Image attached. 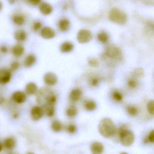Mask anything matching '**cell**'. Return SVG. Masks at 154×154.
Here are the masks:
<instances>
[{"instance_id": "6da1fadb", "label": "cell", "mask_w": 154, "mask_h": 154, "mask_svg": "<svg viewBox=\"0 0 154 154\" xmlns=\"http://www.w3.org/2000/svg\"><path fill=\"white\" fill-rule=\"evenodd\" d=\"M36 102L40 106L46 103L54 104L57 102V97L52 90L48 87H42L38 91L36 94Z\"/></svg>"}, {"instance_id": "7a4b0ae2", "label": "cell", "mask_w": 154, "mask_h": 154, "mask_svg": "<svg viewBox=\"0 0 154 154\" xmlns=\"http://www.w3.org/2000/svg\"><path fill=\"white\" fill-rule=\"evenodd\" d=\"M99 131L101 135L105 138L111 137L115 132V127L113 121L109 118L103 119L99 125Z\"/></svg>"}, {"instance_id": "3957f363", "label": "cell", "mask_w": 154, "mask_h": 154, "mask_svg": "<svg viewBox=\"0 0 154 154\" xmlns=\"http://www.w3.org/2000/svg\"><path fill=\"white\" fill-rule=\"evenodd\" d=\"M109 18L113 23L120 25H124L128 19L125 12L117 8H113L111 10L109 13Z\"/></svg>"}, {"instance_id": "277c9868", "label": "cell", "mask_w": 154, "mask_h": 154, "mask_svg": "<svg viewBox=\"0 0 154 154\" xmlns=\"http://www.w3.org/2000/svg\"><path fill=\"white\" fill-rule=\"evenodd\" d=\"M119 135L122 144L124 146H131L135 140L133 132L126 129V127L122 126L119 130Z\"/></svg>"}, {"instance_id": "5b68a950", "label": "cell", "mask_w": 154, "mask_h": 154, "mask_svg": "<svg viewBox=\"0 0 154 154\" xmlns=\"http://www.w3.org/2000/svg\"><path fill=\"white\" fill-rule=\"evenodd\" d=\"M104 56L111 59L120 60L122 58V54L119 48L113 45H111L106 48Z\"/></svg>"}, {"instance_id": "8992f818", "label": "cell", "mask_w": 154, "mask_h": 154, "mask_svg": "<svg viewBox=\"0 0 154 154\" xmlns=\"http://www.w3.org/2000/svg\"><path fill=\"white\" fill-rule=\"evenodd\" d=\"M93 38V35L90 30L82 29L78 32L77 39L81 44H85L90 42Z\"/></svg>"}, {"instance_id": "52a82bcc", "label": "cell", "mask_w": 154, "mask_h": 154, "mask_svg": "<svg viewBox=\"0 0 154 154\" xmlns=\"http://www.w3.org/2000/svg\"><path fill=\"white\" fill-rule=\"evenodd\" d=\"M12 77L10 69L2 67L0 68V85H6L10 82Z\"/></svg>"}, {"instance_id": "ba28073f", "label": "cell", "mask_w": 154, "mask_h": 154, "mask_svg": "<svg viewBox=\"0 0 154 154\" xmlns=\"http://www.w3.org/2000/svg\"><path fill=\"white\" fill-rule=\"evenodd\" d=\"M30 117L32 120L38 121L44 116V112L40 106H34L31 108L30 112Z\"/></svg>"}, {"instance_id": "9c48e42d", "label": "cell", "mask_w": 154, "mask_h": 154, "mask_svg": "<svg viewBox=\"0 0 154 154\" xmlns=\"http://www.w3.org/2000/svg\"><path fill=\"white\" fill-rule=\"evenodd\" d=\"M12 100L15 103L20 104L24 103L27 100V94L26 93L20 91L14 92L12 94Z\"/></svg>"}, {"instance_id": "30bf717a", "label": "cell", "mask_w": 154, "mask_h": 154, "mask_svg": "<svg viewBox=\"0 0 154 154\" xmlns=\"http://www.w3.org/2000/svg\"><path fill=\"white\" fill-rule=\"evenodd\" d=\"M44 82L48 86H54L57 82V77L56 75L52 72H47L44 75Z\"/></svg>"}, {"instance_id": "8fae6325", "label": "cell", "mask_w": 154, "mask_h": 154, "mask_svg": "<svg viewBox=\"0 0 154 154\" xmlns=\"http://www.w3.org/2000/svg\"><path fill=\"white\" fill-rule=\"evenodd\" d=\"M40 35L44 39H51L55 37L56 33L52 28L45 26L40 30Z\"/></svg>"}, {"instance_id": "7c38bea8", "label": "cell", "mask_w": 154, "mask_h": 154, "mask_svg": "<svg viewBox=\"0 0 154 154\" xmlns=\"http://www.w3.org/2000/svg\"><path fill=\"white\" fill-rule=\"evenodd\" d=\"M38 6L39 11L44 16H48L53 12V7L48 2H41Z\"/></svg>"}, {"instance_id": "4fadbf2b", "label": "cell", "mask_w": 154, "mask_h": 154, "mask_svg": "<svg viewBox=\"0 0 154 154\" xmlns=\"http://www.w3.org/2000/svg\"><path fill=\"white\" fill-rule=\"evenodd\" d=\"M11 20L14 25L17 26H21L26 23V19L25 16L20 13H16L11 17Z\"/></svg>"}, {"instance_id": "5bb4252c", "label": "cell", "mask_w": 154, "mask_h": 154, "mask_svg": "<svg viewBox=\"0 0 154 154\" xmlns=\"http://www.w3.org/2000/svg\"><path fill=\"white\" fill-rule=\"evenodd\" d=\"M25 48L20 44H17L14 45L11 49V54L13 56L17 58L22 57L25 53Z\"/></svg>"}, {"instance_id": "9a60e30c", "label": "cell", "mask_w": 154, "mask_h": 154, "mask_svg": "<svg viewBox=\"0 0 154 154\" xmlns=\"http://www.w3.org/2000/svg\"><path fill=\"white\" fill-rule=\"evenodd\" d=\"M25 90L26 94L30 96H33L36 94L38 89L36 84L33 82H30L26 85Z\"/></svg>"}, {"instance_id": "2e32d148", "label": "cell", "mask_w": 154, "mask_h": 154, "mask_svg": "<svg viewBox=\"0 0 154 154\" xmlns=\"http://www.w3.org/2000/svg\"><path fill=\"white\" fill-rule=\"evenodd\" d=\"M14 37L16 41L19 43H22L25 42L27 38V33L24 29H17L14 32Z\"/></svg>"}, {"instance_id": "e0dca14e", "label": "cell", "mask_w": 154, "mask_h": 154, "mask_svg": "<svg viewBox=\"0 0 154 154\" xmlns=\"http://www.w3.org/2000/svg\"><path fill=\"white\" fill-rule=\"evenodd\" d=\"M17 143V140L14 137H9L4 140L2 145L6 149L12 150L16 146Z\"/></svg>"}, {"instance_id": "ac0fdd59", "label": "cell", "mask_w": 154, "mask_h": 154, "mask_svg": "<svg viewBox=\"0 0 154 154\" xmlns=\"http://www.w3.org/2000/svg\"><path fill=\"white\" fill-rule=\"evenodd\" d=\"M41 107L43 109L44 115H45L49 118H51L54 115L55 110L54 104L46 103L42 105Z\"/></svg>"}, {"instance_id": "d6986e66", "label": "cell", "mask_w": 154, "mask_h": 154, "mask_svg": "<svg viewBox=\"0 0 154 154\" xmlns=\"http://www.w3.org/2000/svg\"><path fill=\"white\" fill-rule=\"evenodd\" d=\"M36 57L33 54L27 55L24 58L23 65L26 68H29L35 65L36 62Z\"/></svg>"}, {"instance_id": "ffe728a7", "label": "cell", "mask_w": 154, "mask_h": 154, "mask_svg": "<svg viewBox=\"0 0 154 154\" xmlns=\"http://www.w3.org/2000/svg\"><path fill=\"white\" fill-rule=\"evenodd\" d=\"M90 148L91 151L94 154H102L104 149L103 145L98 141H95L92 143Z\"/></svg>"}, {"instance_id": "44dd1931", "label": "cell", "mask_w": 154, "mask_h": 154, "mask_svg": "<svg viewBox=\"0 0 154 154\" xmlns=\"http://www.w3.org/2000/svg\"><path fill=\"white\" fill-rule=\"evenodd\" d=\"M82 92L80 89L76 88L72 90L69 95V99L73 102H76L79 100L82 97Z\"/></svg>"}, {"instance_id": "7402d4cb", "label": "cell", "mask_w": 154, "mask_h": 154, "mask_svg": "<svg viewBox=\"0 0 154 154\" xmlns=\"http://www.w3.org/2000/svg\"><path fill=\"white\" fill-rule=\"evenodd\" d=\"M70 26V21L66 19L60 20L58 23V27L59 30L62 32L67 31Z\"/></svg>"}, {"instance_id": "603a6c76", "label": "cell", "mask_w": 154, "mask_h": 154, "mask_svg": "<svg viewBox=\"0 0 154 154\" xmlns=\"http://www.w3.org/2000/svg\"><path fill=\"white\" fill-rule=\"evenodd\" d=\"M74 45L72 43L66 42L63 43L60 46V51L62 53H68L73 49Z\"/></svg>"}, {"instance_id": "cb8c5ba5", "label": "cell", "mask_w": 154, "mask_h": 154, "mask_svg": "<svg viewBox=\"0 0 154 154\" xmlns=\"http://www.w3.org/2000/svg\"><path fill=\"white\" fill-rule=\"evenodd\" d=\"M51 129L55 132H58L61 131L63 126L62 123L57 120H54L51 123Z\"/></svg>"}, {"instance_id": "d4e9b609", "label": "cell", "mask_w": 154, "mask_h": 154, "mask_svg": "<svg viewBox=\"0 0 154 154\" xmlns=\"http://www.w3.org/2000/svg\"><path fill=\"white\" fill-rule=\"evenodd\" d=\"M97 37H98L99 41L103 44L107 43L109 40V36H108V34L104 31H101L99 33L97 36Z\"/></svg>"}, {"instance_id": "484cf974", "label": "cell", "mask_w": 154, "mask_h": 154, "mask_svg": "<svg viewBox=\"0 0 154 154\" xmlns=\"http://www.w3.org/2000/svg\"><path fill=\"white\" fill-rule=\"evenodd\" d=\"M78 110L74 106H71L67 109L66 111V115L69 117H74L77 115Z\"/></svg>"}, {"instance_id": "4316f807", "label": "cell", "mask_w": 154, "mask_h": 154, "mask_svg": "<svg viewBox=\"0 0 154 154\" xmlns=\"http://www.w3.org/2000/svg\"><path fill=\"white\" fill-rule=\"evenodd\" d=\"M88 64L92 67H98L100 65L99 60L95 57H90L88 60Z\"/></svg>"}, {"instance_id": "83f0119b", "label": "cell", "mask_w": 154, "mask_h": 154, "mask_svg": "<svg viewBox=\"0 0 154 154\" xmlns=\"http://www.w3.org/2000/svg\"><path fill=\"white\" fill-rule=\"evenodd\" d=\"M42 28V24L40 21H35L32 24V29L34 32H37L40 31Z\"/></svg>"}, {"instance_id": "f1b7e54d", "label": "cell", "mask_w": 154, "mask_h": 154, "mask_svg": "<svg viewBox=\"0 0 154 154\" xmlns=\"http://www.w3.org/2000/svg\"><path fill=\"white\" fill-rule=\"evenodd\" d=\"M20 63L18 61H15L12 62L10 65V70L12 72H16L20 68Z\"/></svg>"}, {"instance_id": "f546056e", "label": "cell", "mask_w": 154, "mask_h": 154, "mask_svg": "<svg viewBox=\"0 0 154 154\" xmlns=\"http://www.w3.org/2000/svg\"><path fill=\"white\" fill-rule=\"evenodd\" d=\"M85 108L88 111H93L96 109V103L93 100H89L85 103Z\"/></svg>"}, {"instance_id": "4dcf8cb0", "label": "cell", "mask_w": 154, "mask_h": 154, "mask_svg": "<svg viewBox=\"0 0 154 154\" xmlns=\"http://www.w3.org/2000/svg\"><path fill=\"white\" fill-rule=\"evenodd\" d=\"M154 102L153 100H150L147 105V109L149 113L151 115H154Z\"/></svg>"}, {"instance_id": "1f68e13d", "label": "cell", "mask_w": 154, "mask_h": 154, "mask_svg": "<svg viewBox=\"0 0 154 154\" xmlns=\"http://www.w3.org/2000/svg\"><path fill=\"white\" fill-rule=\"evenodd\" d=\"M137 109L134 106H129L127 108V112L129 115L131 116H135L137 113Z\"/></svg>"}, {"instance_id": "d6a6232c", "label": "cell", "mask_w": 154, "mask_h": 154, "mask_svg": "<svg viewBox=\"0 0 154 154\" xmlns=\"http://www.w3.org/2000/svg\"><path fill=\"white\" fill-rule=\"evenodd\" d=\"M144 70L142 68H138L135 69L134 71V75L138 78H142L144 76Z\"/></svg>"}, {"instance_id": "836d02e7", "label": "cell", "mask_w": 154, "mask_h": 154, "mask_svg": "<svg viewBox=\"0 0 154 154\" xmlns=\"http://www.w3.org/2000/svg\"><path fill=\"white\" fill-rule=\"evenodd\" d=\"M113 99L116 101H121L123 99V96L119 92H114L112 95Z\"/></svg>"}, {"instance_id": "e575fe53", "label": "cell", "mask_w": 154, "mask_h": 154, "mask_svg": "<svg viewBox=\"0 0 154 154\" xmlns=\"http://www.w3.org/2000/svg\"><path fill=\"white\" fill-rule=\"evenodd\" d=\"M8 48L6 45H2L0 46V53L2 54H8Z\"/></svg>"}, {"instance_id": "d590c367", "label": "cell", "mask_w": 154, "mask_h": 154, "mask_svg": "<svg viewBox=\"0 0 154 154\" xmlns=\"http://www.w3.org/2000/svg\"><path fill=\"white\" fill-rule=\"evenodd\" d=\"M139 1L142 2L144 5L146 6H153L154 3V0H138Z\"/></svg>"}, {"instance_id": "8d00e7d4", "label": "cell", "mask_w": 154, "mask_h": 154, "mask_svg": "<svg viewBox=\"0 0 154 154\" xmlns=\"http://www.w3.org/2000/svg\"><path fill=\"white\" fill-rule=\"evenodd\" d=\"M76 127L73 124H71L67 127V131L70 133H73L76 131Z\"/></svg>"}, {"instance_id": "74e56055", "label": "cell", "mask_w": 154, "mask_h": 154, "mask_svg": "<svg viewBox=\"0 0 154 154\" xmlns=\"http://www.w3.org/2000/svg\"><path fill=\"white\" fill-rule=\"evenodd\" d=\"M42 0H28L29 3L33 6H36L39 5Z\"/></svg>"}, {"instance_id": "f35d334b", "label": "cell", "mask_w": 154, "mask_h": 154, "mask_svg": "<svg viewBox=\"0 0 154 154\" xmlns=\"http://www.w3.org/2000/svg\"><path fill=\"white\" fill-rule=\"evenodd\" d=\"M128 85L131 88H135L137 87V83L136 81L133 80H130L128 81Z\"/></svg>"}, {"instance_id": "ab89813d", "label": "cell", "mask_w": 154, "mask_h": 154, "mask_svg": "<svg viewBox=\"0 0 154 154\" xmlns=\"http://www.w3.org/2000/svg\"><path fill=\"white\" fill-rule=\"evenodd\" d=\"M148 140L149 142L153 143L154 142V131L152 130L149 134L147 137Z\"/></svg>"}, {"instance_id": "60d3db41", "label": "cell", "mask_w": 154, "mask_h": 154, "mask_svg": "<svg viewBox=\"0 0 154 154\" xmlns=\"http://www.w3.org/2000/svg\"><path fill=\"white\" fill-rule=\"evenodd\" d=\"M20 114L19 112L17 111H14L12 113V118L14 119H17L19 118Z\"/></svg>"}, {"instance_id": "b9f144b4", "label": "cell", "mask_w": 154, "mask_h": 154, "mask_svg": "<svg viewBox=\"0 0 154 154\" xmlns=\"http://www.w3.org/2000/svg\"><path fill=\"white\" fill-rule=\"evenodd\" d=\"M99 81L97 78H94L91 81V85L93 86H95L98 85L99 84Z\"/></svg>"}, {"instance_id": "7bdbcfd3", "label": "cell", "mask_w": 154, "mask_h": 154, "mask_svg": "<svg viewBox=\"0 0 154 154\" xmlns=\"http://www.w3.org/2000/svg\"><path fill=\"white\" fill-rule=\"evenodd\" d=\"M5 102V99L2 95H0V106H2Z\"/></svg>"}, {"instance_id": "ee69618b", "label": "cell", "mask_w": 154, "mask_h": 154, "mask_svg": "<svg viewBox=\"0 0 154 154\" xmlns=\"http://www.w3.org/2000/svg\"><path fill=\"white\" fill-rule=\"evenodd\" d=\"M8 1V2L10 3V4H11V5H13V4H15L16 2L18 1L19 0H7Z\"/></svg>"}, {"instance_id": "f6af8a7d", "label": "cell", "mask_w": 154, "mask_h": 154, "mask_svg": "<svg viewBox=\"0 0 154 154\" xmlns=\"http://www.w3.org/2000/svg\"><path fill=\"white\" fill-rule=\"evenodd\" d=\"M3 8V5H2V2L0 1V11H1Z\"/></svg>"}, {"instance_id": "bcb514c9", "label": "cell", "mask_w": 154, "mask_h": 154, "mask_svg": "<svg viewBox=\"0 0 154 154\" xmlns=\"http://www.w3.org/2000/svg\"><path fill=\"white\" fill-rule=\"evenodd\" d=\"M2 149H3V145L0 143V152L2 151Z\"/></svg>"}]
</instances>
